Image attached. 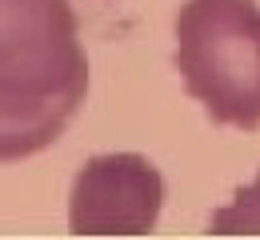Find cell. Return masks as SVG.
Here are the masks:
<instances>
[{
	"instance_id": "1",
	"label": "cell",
	"mask_w": 260,
	"mask_h": 240,
	"mask_svg": "<svg viewBox=\"0 0 260 240\" xmlns=\"http://www.w3.org/2000/svg\"><path fill=\"white\" fill-rule=\"evenodd\" d=\"M176 72L212 124L260 128V4L184 0L176 12Z\"/></svg>"
},
{
	"instance_id": "3",
	"label": "cell",
	"mask_w": 260,
	"mask_h": 240,
	"mask_svg": "<svg viewBox=\"0 0 260 240\" xmlns=\"http://www.w3.org/2000/svg\"><path fill=\"white\" fill-rule=\"evenodd\" d=\"M164 208V176L140 152L88 156L72 180L68 228L76 236H140L152 232Z\"/></svg>"
},
{
	"instance_id": "2",
	"label": "cell",
	"mask_w": 260,
	"mask_h": 240,
	"mask_svg": "<svg viewBox=\"0 0 260 240\" xmlns=\"http://www.w3.org/2000/svg\"><path fill=\"white\" fill-rule=\"evenodd\" d=\"M0 92L84 100L88 56L68 0H0Z\"/></svg>"
},
{
	"instance_id": "4",
	"label": "cell",
	"mask_w": 260,
	"mask_h": 240,
	"mask_svg": "<svg viewBox=\"0 0 260 240\" xmlns=\"http://www.w3.org/2000/svg\"><path fill=\"white\" fill-rule=\"evenodd\" d=\"M80 96H12L0 92V164L36 156L56 144L68 120L76 116Z\"/></svg>"
},
{
	"instance_id": "5",
	"label": "cell",
	"mask_w": 260,
	"mask_h": 240,
	"mask_svg": "<svg viewBox=\"0 0 260 240\" xmlns=\"http://www.w3.org/2000/svg\"><path fill=\"white\" fill-rule=\"evenodd\" d=\"M208 228L212 232H260V176L252 184L236 188V196L208 216Z\"/></svg>"
}]
</instances>
